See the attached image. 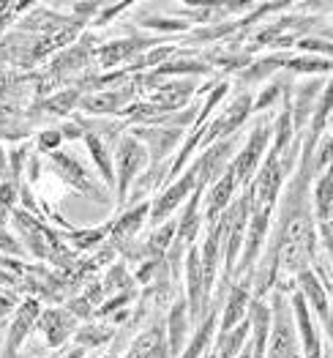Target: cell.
<instances>
[{
    "label": "cell",
    "mask_w": 333,
    "mask_h": 358,
    "mask_svg": "<svg viewBox=\"0 0 333 358\" xmlns=\"http://www.w3.org/2000/svg\"><path fill=\"white\" fill-rule=\"evenodd\" d=\"M14 222L20 224L22 238H25L28 249H31L36 257L52 260V263H58V266H71V252L63 249L61 238H58L52 230H47L44 224H38V222L31 219L25 210H14Z\"/></svg>",
    "instance_id": "1"
},
{
    "label": "cell",
    "mask_w": 333,
    "mask_h": 358,
    "mask_svg": "<svg viewBox=\"0 0 333 358\" xmlns=\"http://www.w3.org/2000/svg\"><path fill=\"white\" fill-rule=\"evenodd\" d=\"M273 339L268 358H298V345H295V331H293V317L287 299L276 290L273 296Z\"/></svg>",
    "instance_id": "2"
},
{
    "label": "cell",
    "mask_w": 333,
    "mask_h": 358,
    "mask_svg": "<svg viewBox=\"0 0 333 358\" xmlns=\"http://www.w3.org/2000/svg\"><path fill=\"white\" fill-rule=\"evenodd\" d=\"M268 137H271V129H268V126H260V129L251 131L246 148H243L241 153L235 156V162L230 164V173H232L235 183H249V180H251L257 164H260V159H262V153H265Z\"/></svg>",
    "instance_id": "3"
},
{
    "label": "cell",
    "mask_w": 333,
    "mask_h": 358,
    "mask_svg": "<svg viewBox=\"0 0 333 358\" xmlns=\"http://www.w3.org/2000/svg\"><path fill=\"white\" fill-rule=\"evenodd\" d=\"M145 164V148L134 140V137H123L118 143V156H115V167H118V194H121V206L126 203V192L131 178L142 170Z\"/></svg>",
    "instance_id": "4"
},
{
    "label": "cell",
    "mask_w": 333,
    "mask_h": 358,
    "mask_svg": "<svg viewBox=\"0 0 333 358\" xmlns=\"http://www.w3.org/2000/svg\"><path fill=\"white\" fill-rule=\"evenodd\" d=\"M38 315H41V306H38L36 299H28L22 306H17V315H14V320H11L8 339H6V350L20 353V348L25 345V336H28L33 326L38 323Z\"/></svg>",
    "instance_id": "5"
},
{
    "label": "cell",
    "mask_w": 333,
    "mask_h": 358,
    "mask_svg": "<svg viewBox=\"0 0 333 358\" xmlns=\"http://www.w3.org/2000/svg\"><path fill=\"white\" fill-rule=\"evenodd\" d=\"M88 58H91V38H85V44H77L74 50H68V52H63L61 58L52 60V66H50V71H47L44 83L38 85V90H47L50 83H58V80L63 83L71 71H77L80 66H85Z\"/></svg>",
    "instance_id": "6"
},
{
    "label": "cell",
    "mask_w": 333,
    "mask_h": 358,
    "mask_svg": "<svg viewBox=\"0 0 333 358\" xmlns=\"http://www.w3.org/2000/svg\"><path fill=\"white\" fill-rule=\"evenodd\" d=\"M74 315L71 312H66V309H47V312H41V320H38V329L44 334V339H47V345H52V348H61L63 342L74 334Z\"/></svg>",
    "instance_id": "7"
},
{
    "label": "cell",
    "mask_w": 333,
    "mask_h": 358,
    "mask_svg": "<svg viewBox=\"0 0 333 358\" xmlns=\"http://www.w3.org/2000/svg\"><path fill=\"white\" fill-rule=\"evenodd\" d=\"M52 162L58 164V173H61L63 180H68L74 189H80V192H85L88 197H93V200H104L101 197V192L96 189L91 183V178L85 176V170H82V164L74 159V156H68V153H58V150H52Z\"/></svg>",
    "instance_id": "8"
},
{
    "label": "cell",
    "mask_w": 333,
    "mask_h": 358,
    "mask_svg": "<svg viewBox=\"0 0 333 358\" xmlns=\"http://www.w3.org/2000/svg\"><path fill=\"white\" fill-rule=\"evenodd\" d=\"M197 173H200V170H197V164H194V167H191V170H188V173H186V176H183L178 183H175V186H170V189H167V192H164V194L156 200V206H153V213H151L153 224H158L161 219H167L172 210L178 208V203H181L183 197L188 194V189L194 186V180H197Z\"/></svg>",
    "instance_id": "9"
},
{
    "label": "cell",
    "mask_w": 333,
    "mask_h": 358,
    "mask_svg": "<svg viewBox=\"0 0 333 358\" xmlns=\"http://www.w3.org/2000/svg\"><path fill=\"white\" fill-rule=\"evenodd\" d=\"M151 44H156L153 38H121V41H112V44H107V47H101L93 58L98 60V66H104V69H110V66H115V63H121L126 58H137L142 50H148Z\"/></svg>",
    "instance_id": "10"
},
{
    "label": "cell",
    "mask_w": 333,
    "mask_h": 358,
    "mask_svg": "<svg viewBox=\"0 0 333 358\" xmlns=\"http://www.w3.org/2000/svg\"><path fill=\"white\" fill-rule=\"evenodd\" d=\"M186 268H188V303H191V317H200L208 306V290H205V279H202V266H200V252L191 249L188 252V260H186Z\"/></svg>",
    "instance_id": "11"
},
{
    "label": "cell",
    "mask_w": 333,
    "mask_h": 358,
    "mask_svg": "<svg viewBox=\"0 0 333 358\" xmlns=\"http://www.w3.org/2000/svg\"><path fill=\"white\" fill-rule=\"evenodd\" d=\"M167 345H164V329L161 326H153V329L142 331L134 342H131V348H128V353L123 358H167Z\"/></svg>",
    "instance_id": "12"
},
{
    "label": "cell",
    "mask_w": 333,
    "mask_h": 358,
    "mask_svg": "<svg viewBox=\"0 0 333 358\" xmlns=\"http://www.w3.org/2000/svg\"><path fill=\"white\" fill-rule=\"evenodd\" d=\"M191 93H194V83H188V80H183V83H170V85L156 90L148 104H151L156 113H167V110H175V107L186 104V99H188Z\"/></svg>",
    "instance_id": "13"
},
{
    "label": "cell",
    "mask_w": 333,
    "mask_h": 358,
    "mask_svg": "<svg viewBox=\"0 0 333 358\" xmlns=\"http://www.w3.org/2000/svg\"><path fill=\"white\" fill-rule=\"evenodd\" d=\"M134 134L148 143L153 162H161L170 148H175V143L181 140V129H134Z\"/></svg>",
    "instance_id": "14"
},
{
    "label": "cell",
    "mask_w": 333,
    "mask_h": 358,
    "mask_svg": "<svg viewBox=\"0 0 333 358\" xmlns=\"http://www.w3.org/2000/svg\"><path fill=\"white\" fill-rule=\"evenodd\" d=\"M295 279L301 282V290H303L301 296H303V299L314 301V306H317V312H320V317H323L325 334L331 336V303H328V290H323V287L317 285L314 273H309V271H301Z\"/></svg>",
    "instance_id": "15"
},
{
    "label": "cell",
    "mask_w": 333,
    "mask_h": 358,
    "mask_svg": "<svg viewBox=\"0 0 333 358\" xmlns=\"http://www.w3.org/2000/svg\"><path fill=\"white\" fill-rule=\"evenodd\" d=\"M293 306H295V317H298V326H301V336H303V350H306V358H323L320 356V339H317V331L309 320V309H306V299L301 293L293 296Z\"/></svg>",
    "instance_id": "16"
},
{
    "label": "cell",
    "mask_w": 333,
    "mask_h": 358,
    "mask_svg": "<svg viewBox=\"0 0 333 358\" xmlns=\"http://www.w3.org/2000/svg\"><path fill=\"white\" fill-rule=\"evenodd\" d=\"M268 323H271V312L262 301L251 303V323L249 329H254V345H251V358H265V339H268Z\"/></svg>",
    "instance_id": "17"
},
{
    "label": "cell",
    "mask_w": 333,
    "mask_h": 358,
    "mask_svg": "<svg viewBox=\"0 0 333 358\" xmlns=\"http://www.w3.org/2000/svg\"><path fill=\"white\" fill-rule=\"evenodd\" d=\"M232 192H235V178H232V173L227 170L219 183L213 186L211 197H208V206H205V213H208V222H216L219 216H221V210L227 208V203L232 200Z\"/></svg>",
    "instance_id": "18"
},
{
    "label": "cell",
    "mask_w": 333,
    "mask_h": 358,
    "mask_svg": "<svg viewBox=\"0 0 333 358\" xmlns=\"http://www.w3.org/2000/svg\"><path fill=\"white\" fill-rule=\"evenodd\" d=\"M246 303H249V285H238L232 287L227 306H224V315H221V336L227 331H232L243 320V312H246Z\"/></svg>",
    "instance_id": "19"
},
{
    "label": "cell",
    "mask_w": 333,
    "mask_h": 358,
    "mask_svg": "<svg viewBox=\"0 0 333 358\" xmlns=\"http://www.w3.org/2000/svg\"><path fill=\"white\" fill-rule=\"evenodd\" d=\"M134 85L128 90H121V93H98V96H88V99H80V104L91 113H115L121 110L123 104H128V99L134 96Z\"/></svg>",
    "instance_id": "20"
},
{
    "label": "cell",
    "mask_w": 333,
    "mask_h": 358,
    "mask_svg": "<svg viewBox=\"0 0 333 358\" xmlns=\"http://www.w3.org/2000/svg\"><path fill=\"white\" fill-rule=\"evenodd\" d=\"M186 326H188V320H186V301H178L175 306H172V312H170V356H181L183 350V342H186Z\"/></svg>",
    "instance_id": "21"
},
{
    "label": "cell",
    "mask_w": 333,
    "mask_h": 358,
    "mask_svg": "<svg viewBox=\"0 0 333 358\" xmlns=\"http://www.w3.org/2000/svg\"><path fill=\"white\" fill-rule=\"evenodd\" d=\"M148 206L142 203V206H137L134 210H126L121 219L112 224V238L115 241H131L137 236V230H140V224L145 222V216H148Z\"/></svg>",
    "instance_id": "22"
},
{
    "label": "cell",
    "mask_w": 333,
    "mask_h": 358,
    "mask_svg": "<svg viewBox=\"0 0 333 358\" xmlns=\"http://www.w3.org/2000/svg\"><path fill=\"white\" fill-rule=\"evenodd\" d=\"M80 99H82L80 88L61 90V93L50 96L47 101H41V110H47V113H52V115H66V113H68L74 104H80Z\"/></svg>",
    "instance_id": "23"
},
{
    "label": "cell",
    "mask_w": 333,
    "mask_h": 358,
    "mask_svg": "<svg viewBox=\"0 0 333 358\" xmlns=\"http://www.w3.org/2000/svg\"><path fill=\"white\" fill-rule=\"evenodd\" d=\"M85 143H88V148H91L93 159H96V164H98V170H101V176H104V180L112 186L115 183V173H112V162H110V156H107V143L98 137V134H88L85 137Z\"/></svg>",
    "instance_id": "24"
},
{
    "label": "cell",
    "mask_w": 333,
    "mask_h": 358,
    "mask_svg": "<svg viewBox=\"0 0 333 358\" xmlns=\"http://www.w3.org/2000/svg\"><path fill=\"white\" fill-rule=\"evenodd\" d=\"M246 334H249V323H238L232 331H227L219 339V358H235V353L241 350L243 342H246Z\"/></svg>",
    "instance_id": "25"
},
{
    "label": "cell",
    "mask_w": 333,
    "mask_h": 358,
    "mask_svg": "<svg viewBox=\"0 0 333 358\" xmlns=\"http://www.w3.org/2000/svg\"><path fill=\"white\" fill-rule=\"evenodd\" d=\"M216 329V309H213V315L205 317V323H202V329L197 331V336H194V342L186 348V353H181L178 358H200V353L208 348V342H211V334Z\"/></svg>",
    "instance_id": "26"
},
{
    "label": "cell",
    "mask_w": 333,
    "mask_h": 358,
    "mask_svg": "<svg viewBox=\"0 0 333 358\" xmlns=\"http://www.w3.org/2000/svg\"><path fill=\"white\" fill-rule=\"evenodd\" d=\"M314 200H317V216L320 222H331V173H325L323 178L317 180V189H314Z\"/></svg>",
    "instance_id": "27"
},
{
    "label": "cell",
    "mask_w": 333,
    "mask_h": 358,
    "mask_svg": "<svg viewBox=\"0 0 333 358\" xmlns=\"http://www.w3.org/2000/svg\"><path fill=\"white\" fill-rule=\"evenodd\" d=\"M205 71H208V66L197 63V60H170V63H161L153 71V77H158V74H205Z\"/></svg>",
    "instance_id": "28"
},
{
    "label": "cell",
    "mask_w": 333,
    "mask_h": 358,
    "mask_svg": "<svg viewBox=\"0 0 333 358\" xmlns=\"http://www.w3.org/2000/svg\"><path fill=\"white\" fill-rule=\"evenodd\" d=\"M284 66H287V69H293V71H314V74H323V71H328V69H331V60L287 58L284 60Z\"/></svg>",
    "instance_id": "29"
},
{
    "label": "cell",
    "mask_w": 333,
    "mask_h": 358,
    "mask_svg": "<svg viewBox=\"0 0 333 358\" xmlns=\"http://www.w3.org/2000/svg\"><path fill=\"white\" fill-rule=\"evenodd\" d=\"M284 55L281 58H265V60H260L257 66H251L246 74H243V80L249 83V80H262V77H268L273 69H279V66H284Z\"/></svg>",
    "instance_id": "30"
},
{
    "label": "cell",
    "mask_w": 333,
    "mask_h": 358,
    "mask_svg": "<svg viewBox=\"0 0 333 358\" xmlns=\"http://www.w3.org/2000/svg\"><path fill=\"white\" fill-rule=\"evenodd\" d=\"M107 339H112V331L96 329V326H85L82 331H77V342L80 345H101Z\"/></svg>",
    "instance_id": "31"
},
{
    "label": "cell",
    "mask_w": 333,
    "mask_h": 358,
    "mask_svg": "<svg viewBox=\"0 0 333 358\" xmlns=\"http://www.w3.org/2000/svg\"><path fill=\"white\" fill-rule=\"evenodd\" d=\"M112 287H123V290H131V282L126 279V268H123V266H115V268L110 271L107 282L101 285V290H104V293H110Z\"/></svg>",
    "instance_id": "32"
},
{
    "label": "cell",
    "mask_w": 333,
    "mask_h": 358,
    "mask_svg": "<svg viewBox=\"0 0 333 358\" xmlns=\"http://www.w3.org/2000/svg\"><path fill=\"white\" fill-rule=\"evenodd\" d=\"M131 299H134V290H123V293H118V296H115V301H110V303H101V309H98L96 315H98V317H110V315H112L118 306H126V303H128Z\"/></svg>",
    "instance_id": "33"
},
{
    "label": "cell",
    "mask_w": 333,
    "mask_h": 358,
    "mask_svg": "<svg viewBox=\"0 0 333 358\" xmlns=\"http://www.w3.org/2000/svg\"><path fill=\"white\" fill-rule=\"evenodd\" d=\"M63 134L61 131H44V134H38V148L44 150H55L61 145Z\"/></svg>",
    "instance_id": "34"
},
{
    "label": "cell",
    "mask_w": 333,
    "mask_h": 358,
    "mask_svg": "<svg viewBox=\"0 0 333 358\" xmlns=\"http://www.w3.org/2000/svg\"><path fill=\"white\" fill-rule=\"evenodd\" d=\"M148 28H158V30H183L186 22L183 20H145Z\"/></svg>",
    "instance_id": "35"
},
{
    "label": "cell",
    "mask_w": 333,
    "mask_h": 358,
    "mask_svg": "<svg viewBox=\"0 0 333 358\" xmlns=\"http://www.w3.org/2000/svg\"><path fill=\"white\" fill-rule=\"evenodd\" d=\"M279 93H281V85L276 83V85H271V88L265 90L260 99H257V110H265V107H271L273 99H279Z\"/></svg>",
    "instance_id": "36"
},
{
    "label": "cell",
    "mask_w": 333,
    "mask_h": 358,
    "mask_svg": "<svg viewBox=\"0 0 333 358\" xmlns=\"http://www.w3.org/2000/svg\"><path fill=\"white\" fill-rule=\"evenodd\" d=\"M101 233H104V230H93L88 236H71V241H74L77 246H91L96 241H101Z\"/></svg>",
    "instance_id": "37"
},
{
    "label": "cell",
    "mask_w": 333,
    "mask_h": 358,
    "mask_svg": "<svg viewBox=\"0 0 333 358\" xmlns=\"http://www.w3.org/2000/svg\"><path fill=\"white\" fill-rule=\"evenodd\" d=\"M298 47H301V50H317V52L331 55V41H301Z\"/></svg>",
    "instance_id": "38"
},
{
    "label": "cell",
    "mask_w": 333,
    "mask_h": 358,
    "mask_svg": "<svg viewBox=\"0 0 333 358\" xmlns=\"http://www.w3.org/2000/svg\"><path fill=\"white\" fill-rule=\"evenodd\" d=\"M55 358H85V350H82V348H74V350H68V353L55 356Z\"/></svg>",
    "instance_id": "39"
},
{
    "label": "cell",
    "mask_w": 333,
    "mask_h": 358,
    "mask_svg": "<svg viewBox=\"0 0 333 358\" xmlns=\"http://www.w3.org/2000/svg\"><path fill=\"white\" fill-rule=\"evenodd\" d=\"M11 306H14V301L6 299V296H0V315H6V312H11Z\"/></svg>",
    "instance_id": "40"
},
{
    "label": "cell",
    "mask_w": 333,
    "mask_h": 358,
    "mask_svg": "<svg viewBox=\"0 0 333 358\" xmlns=\"http://www.w3.org/2000/svg\"><path fill=\"white\" fill-rule=\"evenodd\" d=\"M0 285H17V276H11V273L0 271Z\"/></svg>",
    "instance_id": "41"
},
{
    "label": "cell",
    "mask_w": 333,
    "mask_h": 358,
    "mask_svg": "<svg viewBox=\"0 0 333 358\" xmlns=\"http://www.w3.org/2000/svg\"><path fill=\"white\" fill-rule=\"evenodd\" d=\"M3 358H22L20 353H14V350H3Z\"/></svg>",
    "instance_id": "42"
},
{
    "label": "cell",
    "mask_w": 333,
    "mask_h": 358,
    "mask_svg": "<svg viewBox=\"0 0 333 358\" xmlns=\"http://www.w3.org/2000/svg\"><path fill=\"white\" fill-rule=\"evenodd\" d=\"M3 170H6V159H3V150H0V176H3Z\"/></svg>",
    "instance_id": "43"
},
{
    "label": "cell",
    "mask_w": 333,
    "mask_h": 358,
    "mask_svg": "<svg viewBox=\"0 0 333 358\" xmlns=\"http://www.w3.org/2000/svg\"><path fill=\"white\" fill-rule=\"evenodd\" d=\"M241 358H251V348H246V350H243V356Z\"/></svg>",
    "instance_id": "44"
},
{
    "label": "cell",
    "mask_w": 333,
    "mask_h": 358,
    "mask_svg": "<svg viewBox=\"0 0 333 358\" xmlns=\"http://www.w3.org/2000/svg\"><path fill=\"white\" fill-rule=\"evenodd\" d=\"M205 358H208V356H205Z\"/></svg>",
    "instance_id": "45"
}]
</instances>
